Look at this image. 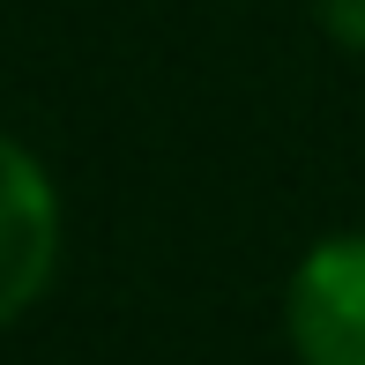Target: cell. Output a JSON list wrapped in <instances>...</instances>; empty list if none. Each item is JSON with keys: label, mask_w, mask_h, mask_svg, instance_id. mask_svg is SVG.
Masks as SVG:
<instances>
[{"label": "cell", "mask_w": 365, "mask_h": 365, "mask_svg": "<svg viewBox=\"0 0 365 365\" xmlns=\"http://www.w3.org/2000/svg\"><path fill=\"white\" fill-rule=\"evenodd\" d=\"M284 343L298 365H365V231H328L291 261Z\"/></svg>", "instance_id": "cell-1"}, {"label": "cell", "mask_w": 365, "mask_h": 365, "mask_svg": "<svg viewBox=\"0 0 365 365\" xmlns=\"http://www.w3.org/2000/svg\"><path fill=\"white\" fill-rule=\"evenodd\" d=\"M60 246H68V209L53 172L23 135L0 127V328H15L53 291Z\"/></svg>", "instance_id": "cell-2"}, {"label": "cell", "mask_w": 365, "mask_h": 365, "mask_svg": "<svg viewBox=\"0 0 365 365\" xmlns=\"http://www.w3.org/2000/svg\"><path fill=\"white\" fill-rule=\"evenodd\" d=\"M321 23L336 45H358L365 53V0H321Z\"/></svg>", "instance_id": "cell-3"}]
</instances>
